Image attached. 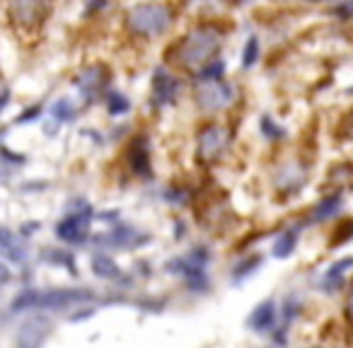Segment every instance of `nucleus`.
I'll use <instances>...</instances> for the list:
<instances>
[{
  "instance_id": "f257e3e1",
  "label": "nucleus",
  "mask_w": 353,
  "mask_h": 348,
  "mask_svg": "<svg viewBox=\"0 0 353 348\" xmlns=\"http://www.w3.org/2000/svg\"><path fill=\"white\" fill-rule=\"evenodd\" d=\"M220 49V32H215L213 27H199L191 34H186L182 39V44L177 47L174 56L189 71H204L213 56Z\"/></svg>"
},
{
  "instance_id": "f03ea898",
  "label": "nucleus",
  "mask_w": 353,
  "mask_h": 348,
  "mask_svg": "<svg viewBox=\"0 0 353 348\" xmlns=\"http://www.w3.org/2000/svg\"><path fill=\"white\" fill-rule=\"evenodd\" d=\"M93 300V293L80 288H61V290H25L15 297L12 310H63Z\"/></svg>"
},
{
  "instance_id": "7ed1b4c3",
  "label": "nucleus",
  "mask_w": 353,
  "mask_h": 348,
  "mask_svg": "<svg viewBox=\"0 0 353 348\" xmlns=\"http://www.w3.org/2000/svg\"><path fill=\"white\" fill-rule=\"evenodd\" d=\"M172 25V10L162 3H143L128 12V27L141 36H158Z\"/></svg>"
},
{
  "instance_id": "20e7f679",
  "label": "nucleus",
  "mask_w": 353,
  "mask_h": 348,
  "mask_svg": "<svg viewBox=\"0 0 353 348\" xmlns=\"http://www.w3.org/2000/svg\"><path fill=\"white\" fill-rule=\"evenodd\" d=\"M196 99L206 112H220L232 104L235 92L228 82H223L220 77H199L196 82Z\"/></svg>"
},
{
  "instance_id": "39448f33",
  "label": "nucleus",
  "mask_w": 353,
  "mask_h": 348,
  "mask_svg": "<svg viewBox=\"0 0 353 348\" xmlns=\"http://www.w3.org/2000/svg\"><path fill=\"white\" fill-rule=\"evenodd\" d=\"M226 143H228L226 131L220 126H215V123H210V126H206L199 134V155L204 160H215L223 153Z\"/></svg>"
},
{
  "instance_id": "423d86ee",
  "label": "nucleus",
  "mask_w": 353,
  "mask_h": 348,
  "mask_svg": "<svg viewBox=\"0 0 353 348\" xmlns=\"http://www.w3.org/2000/svg\"><path fill=\"white\" fill-rule=\"evenodd\" d=\"M107 85V71L102 66H90L77 75V87L87 99H95Z\"/></svg>"
},
{
  "instance_id": "0eeeda50",
  "label": "nucleus",
  "mask_w": 353,
  "mask_h": 348,
  "mask_svg": "<svg viewBox=\"0 0 353 348\" xmlns=\"http://www.w3.org/2000/svg\"><path fill=\"white\" fill-rule=\"evenodd\" d=\"M87 221L90 215H68L66 221H61L56 225V235L61 237L63 242H71V245H77L87 237Z\"/></svg>"
},
{
  "instance_id": "6e6552de",
  "label": "nucleus",
  "mask_w": 353,
  "mask_h": 348,
  "mask_svg": "<svg viewBox=\"0 0 353 348\" xmlns=\"http://www.w3.org/2000/svg\"><path fill=\"white\" fill-rule=\"evenodd\" d=\"M44 12L47 10L41 0H12V17L27 27L44 22Z\"/></svg>"
},
{
  "instance_id": "1a4fd4ad",
  "label": "nucleus",
  "mask_w": 353,
  "mask_h": 348,
  "mask_svg": "<svg viewBox=\"0 0 353 348\" xmlns=\"http://www.w3.org/2000/svg\"><path fill=\"white\" fill-rule=\"evenodd\" d=\"M49 334L47 319H29L20 332V348H39Z\"/></svg>"
},
{
  "instance_id": "9d476101",
  "label": "nucleus",
  "mask_w": 353,
  "mask_h": 348,
  "mask_svg": "<svg viewBox=\"0 0 353 348\" xmlns=\"http://www.w3.org/2000/svg\"><path fill=\"white\" fill-rule=\"evenodd\" d=\"M273 322H276V305H273V300H264L259 308L252 312L247 324H249V329H254V332H267V329L273 327Z\"/></svg>"
},
{
  "instance_id": "9b49d317",
  "label": "nucleus",
  "mask_w": 353,
  "mask_h": 348,
  "mask_svg": "<svg viewBox=\"0 0 353 348\" xmlns=\"http://www.w3.org/2000/svg\"><path fill=\"white\" fill-rule=\"evenodd\" d=\"M0 251H3V254H5L10 261H15V264L25 261V256H27L22 242L17 240V237L12 235L10 230H5V227H0Z\"/></svg>"
},
{
  "instance_id": "f8f14e48",
  "label": "nucleus",
  "mask_w": 353,
  "mask_h": 348,
  "mask_svg": "<svg viewBox=\"0 0 353 348\" xmlns=\"http://www.w3.org/2000/svg\"><path fill=\"white\" fill-rule=\"evenodd\" d=\"M155 97L160 99V102H169V99L174 97V92H177V80H174L172 75H167L165 71H158L155 73Z\"/></svg>"
},
{
  "instance_id": "ddd939ff",
  "label": "nucleus",
  "mask_w": 353,
  "mask_h": 348,
  "mask_svg": "<svg viewBox=\"0 0 353 348\" xmlns=\"http://www.w3.org/2000/svg\"><path fill=\"white\" fill-rule=\"evenodd\" d=\"M93 269H95V273H97L99 278H107V281H114V278L121 276V271H119V266L114 264V259H109V256H104V254L95 256Z\"/></svg>"
},
{
  "instance_id": "4468645a",
  "label": "nucleus",
  "mask_w": 353,
  "mask_h": 348,
  "mask_svg": "<svg viewBox=\"0 0 353 348\" xmlns=\"http://www.w3.org/2000/svg\"><path fill=\"white\" fill-rule=\"evenodd\" d=\"M295 245H297V232L295 230L283 232V235L278 237L276 242H273V256H278V259H286V256L293 254Z\"/></svg>"
},
{
  "instance_id": "2eb2a0df",
  "label": "nucleus",
  "mask_w": 353,
  "mask_h": 348,
  "mask_svg": "<svg viewBox=\"0 0 353 348\" xmlns=\"http://www.w3.org/2000/svg\"><path fill=\"white\" fill-rule=\"evenodd\" d=\"M353 266V259H341L337 261L332 269L327 271V278H324V288H339L343 283V273H346V269Z\"/></svg>"
},
{
  "instance_id": "dca6fc26",
  "label": "nucleus",
  "mask_w": 353,
  "mask_h": 348,
  "mask_svg": "<svg viewBox=\"0 0 353 348\" xmlns=\"http://www.w3.org/2000/svg\"><path fill=\"white\" fill-rule=\"evenodd\" d=\"M51 114L56 121H71V119L75 116V109H73L71 99H58V102L51 107Z\"/></svg>"
},
{
  "instance_id": "f3484780",
  "label": "nucleus",
  "mask_w": 353,
  "mask_h": 348,
  "mask_svg": "<svg viewBox=\"0 0 353 348\" xmlns=\"http://www.w3.org/2000/svg\"><path fill=\"white\" fill-rule=\"evenodd\" d=\"M341 206V201H339V196H334V199H327L324 203L317 206V210H315V221H324V218H329V215H334V210Z\"/></svg>"
},
{
  "instance_id": "a211bd4d",
  "label": "nucleus",
  "mask_w": 353,
  "mask_h": 348,
  "mask_svg": "<svg viewBox=\"0 0 353 348\" xmlns=\"http://www.w3.org/2000/svg\"><path fill=\"white\" fill-rule=\"evenodd\" d=\"M131 155H134V169H136V172L143 174V177H148L150 167H148V153H145V148L138 150V145H136V150Z\"/></svg>"
},
{
  "instance_id": "6ab92c4d",
  "label": "nucleus",
  "mask_w": 353,
  "mask_h": 348,
  "mask_svg": "<svg viewBox=\"0 0 353 348\" xmlns=\"http://www.w3.org/2000/svg\"><path fill=\"white\" fill-rule=\"evenodd\" d=\"M256 56H259V41H256V36H252V39L247 41V47H245V56H242V63H245V68L254 66Z\"/></svg>"
},
{
  "instance_id": "aec40b11",
  "label": "nucleus",
  "mask_w": 353,
  "mask_h": 348,
  "mask_svg": "<svg viewBox=\"0 0 353 348\" xmlns=\"http://www.w3.org/2000/svg\"><path fill=\"white\" fill-rule=\"evenodd\" d=\"M126 109H128V102L123 95H112V97H109V112L112 114H123Z\"/></svg>"
},
{
  "instance_id": "412c9836",
  "label": "nucleus",
  "mask_w": 353,
  "mask_h": 348,
  "mask_svg": "<svg viewBox=\"0 0 353 348\" xmlns=\"http://www.w3.org/2000/svg\"><path fill=\"white\" fill-rule=\"evenodd\" d=\"M261 126H264V131H267L269 134V138H281V128H276V126H271V121H269V119H264V121H261Z\"/></svg>"
},
{
  "instance_id": "4be33fe9",
  "label": "nucleus",
  "mask_w": 353,
  "mask_h": 348,
  "mask_svg": "<svg viewBox=\"0 0 353 348\" xmlns=\"http://www.w3.org/2000/svg\"><path fill=\"white\" fill-rule=\"evenodd\" d=\"M346 317H348V322L353 324V288H351V295H348V300H346Z\"/></svg>"
},
{
  "instance_id": "5701e85b",
  "label": "nucleus",
  "mask_w": 353,
  "mask_h": 348,
  "mask_svg": "<svg viewBox=\"0 0 353 348\" xmlns=\"http://www.w3.org/2000/svg\"><path fill=\"white\" fill-rule=\"evenodd\" d=\"M10 278V273H8V269L5 266H0V281H8Z\"/></svg>"
},
{
  "instance_id": "b1692460",
  "label": "nucleus",
  "mask_w": 353,
  "mask_h": 348,
  "mask_svg": "<svg viewBox=\"0 0 353 348\" xmlns=\"http://www.w3.org/2000/svg\"><path fill=\"white\" fill-rule=\"evenodd\" d=\"M5 104H8V92H3V95H0V109L5 107Z\"/></svg>"
},
{
  "instance_id": "393cba45",
  "label": "nucleus",
  "mask_w": 353,
  "mask_h": 348,
  "mask_svg": "<svg viewBox=\"0 0 353 348\" xmlns=\"http://www.w3.org/2000/svg\"><path fill=\"white\" fill-rule=\"evenodd\" d=\"M348 134L353 136V114H351V121H348Z\"/></svg>"
}]
</instances>
